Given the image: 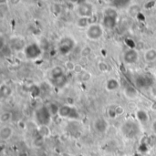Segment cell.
<instances>
[{
	"mask_svg": "<svg viewBox=\"0 0 156 156\" xmlns=\"http://www.w3.org/2000/svg\"><path fill=\"white\" fill-rule=\"evenodd\" d=\"M123 93H124V95L126 96V98H128V99H130V100H133V99H135V98L138 96V91H137V90H136L133 86H132V85H130V84H127V85L124 87V89H123Z\"/></svg>",
	"mask_w": 156,
	"mask_h": 156,
	"instance_id": "cell-16",
	"label": "cell"
},
{
	"mask_svg": "<svg viewBox=\"0 0 156 156\" xmlns=\"http://www.w3.org/2000/svg\"><path fill=\"white\" fill-rule=\"evenodd\" d=\"M98 69L102 73H107V72L110 71L111 67L106 61H100L98 63Z\"/></svg>",
	"mask_w": 156,
	"mask_h": 156,
	"instance_id": "cell-25",
	"label": "cell"
},
{
	"mask_svg": "<svg viewBox=\"0 0 156 156\" xmlns=\"http://www.w3.org/2000/svg\"><path fill=\"white\" fill-rule=\"evenodd\" d=\"M144 59L146 63H153L156 61V48H151L144 51Z\"/></svg>",
	"mask_w": 156,
	"mask_h": 156,
	"instance_id": "cell-15",
	"label": "cell"
},
{
	"mask_svg": "<svg viewBox=\"0 0 156 156\" xmlns=\"http://www.w3.org/2000/svg\"><path fill=\"white\" fill-rule=\"evenodd\" d=\"M150 91H151V94L152 96H154V98H156V81L153 83V85L151 86L150 88Z\"/></svg>",
	"mask_w": 156,
	"mask_h": 156,
	"instance_id": "cell-35",
	"label": "cell"
},
{
	"mask_svg": "<svg viewBox=\"0 0 156 156\" xmlns=\"http://www.w3.org/2000/svg\"><path fill=\"white\" fill-rule=\"evenodd\" d=\"M17 125H18V127H19L20 129H25V128H26V123H25L23 121H20V122L17 123Z\"/></svg>",
	"mask_w": 156,
	"mask_h": 156,
	"instance_id": "cell-39",
	"label": "cell"
},
{
	"mask_svg": "<svg viewBox=\"0 0 156 156\" xmlns=\"http://www.w3.org/2000/svg\"><path fill=\"white\" fill-rule=\"evenodd\" d=\"M90 17H79L76 25L79 28H88L89 26L92 23L90 22Z\"/></svg>",
	"mask_w": 156,
	"mask_h": 156,
	"instance_id": "cell-23",
	"label": "cell"
},
{
	"mask_svg": "<svg viewBox=\"0 0 156 156\" xmlns=\"http://www.w3.org/2000/svg\"><path fill=\"white\" fill-rule=\"evenodd\" d=\"M150 79L148 76L146 75H138L135 79V84L137 87H139L140 89H144L146 88L147 86H152L154 82H149Z\"/></svg>",
	"mask_w": 156,
	"mask_h": 156,
	"instance_id": "cell-13",
	"label": "cell"
},
{
	"mask_svg": "<svg viewBox=\"0 0 156 156\" xmlns=\"http://www.w3.org/2000/svg\"><path fill=\"white\" fill-rule=\"evenodd\" d=\"M135 117L137 119V121L140 122V123H146L149 122L150 120V117H149V113L145 111V110H143V109H139L136 111L135 112Z\"/></svg>",
	"mask_w": 156,
	"mask_h": 156,
	"instance_id": "cell-17",
	"label": "cell"
},
{
	"mask_svg": "<svg viewBox=\"0 0 156 156\" xmlns=\"http://www.w3.org/2000/svg\"><path fill=\"white\" fill-rule=\"evenodd\" d=\"M24 52L26 54V57L27 59L35 60L41 57L43 50L40 48V46L37 43H30L29 45H27V47L24 49Z\"/></svg>",
	"mask_w": 156,
	"mask_h": 156,
	"instance_id": "cell-5",
	"label": "cell"
},
{
	"mask_svg": "<svg viewBox=\"0 0 156 156\" xmlns=\"http://www.w3.org/2000/svg\"><path fill=\"white\" fill-rule=\"evenodd\" d=\"M64 74H65V70H64V69L62 67L55 66L49 71V78H50L51 80H54L55 79H57V78H58V77H60V76H62Z\"/></svg>",
	"mask_w": 156,
	"mask_h": 156,
	"instance_id": "cell-18",
	"label": "cell"
},
{
	"mask_svg": "<svg viewBox=\"0 0 156 156\" xmlns=\"http://www.w3.org/2000/svg\"><path fill=\"white\" fill-rule=\"evenodd\" d=\"M71 3L73 4H77V5H80V4H82L84 2H86V0H69Z\"/></svg>",
	"mask_w": 156,
	"mask_h": 156,
	"instance_id": "cell-38",
	"label": "cell"
},
{
	"mask_svg": "<svg viewBox=\"0 0 156 156\" xmlns=\"http://www.w3.org/2000/svg\"><path fill=\"white\" fill-rule=\"evenodd\" d=\"M80 78L82 81H88L90 80L91 78V74L88 71H82L80 74Z\"/></svg>",
	"mask_w": 156,
	"mask_h": 156,
	"instance_id": "cell-32",
	"label": "cell"
},
{
	"mask_svg": "<svg viewBox=\"0 0 156 156\" xmlns=\"http://www.w3.org/2000/svg\"><path fill=\"white\" fill-rule=\"evenodd\" d=\"M17 156H28V154H27V152L23 151V152H20Z\"/></svg>",
	"mask_w": 156,
	"mask_h": 156,
	"instance_id": "cell-40",
	"label": "cell"
},
{
	"mask_svg": "<svg viewBox=\"0 0 156 156\" xmlns=\"http://www.w3.org/2000/svg\"><path fill=\"white\" fill-rule=\"evenodd\" d=\"M54 5H55L56 9H53V8H52V12H53L55 15H59L60 12H61V6H60L59 5H58V4H55Z\"/></svg>",
	"mask_w": 156,
	"mask_h": 156,
	"instance_id": "cell-34",
	"label": "cell"
},
{
	"mask_svg": "<svg viewBox=\"0 0 156 156\" xmlns=\"http://www.w3.org/2000/svg\"><path fill=\"white\" fill-rule=\"evenodd\" d=\"M154 78H155V79H156V70H155V71H154Z\"/></svg>",
	"mask_w": 156,
	"mask_h": 156,
	"instance_id": "cell-43",
	"label": "cell"
},
{
	"mask_svg": "<svg viewBox=\"0 0 156 156\" xmlns=\"http://www.w3.org/2000/svg\"><path fill=\"white\" fill-rule=\"evenodd\" d=\"M118 21V12L116 7H107L103 11L102 26L108 29H113Z\"/></svg>",
	"mask_w": 156,
	"mask_h": 156,
	"instance_id": "cell-1",
	"label": "cell"
},
{
	"mask_svg": "<svg viewBox=\"0 0 156 156\" xmlns=\"http://www.w3.org/2000/svg\"><path fill=\"white\" fill-rule=\"evenodd\" d=\"M139 13H140V6L138 5H131L130 10H129V14L132 16L135 17Z\"/></svg>",
	"mask_w": 156,
	"mask_h": 156,
	"instance_id": "cell-29",
	"label": "cell"
},
{
	"mask_svg": "<svg viewBox=\"0 0 156 156\" xmlns=\"http://www.w3.org/2000/svg\"><path fill=\"white\" fill-rule=\"evenodd\" d=\"M8 1H9V0H0V5H5V4H7Z\"/></svg>",
	"mask_w": 156,
	"mask_h": 156,
	"instance_id": "cell-41",
	"label": "cell"
},
{
	"mask_svg": "<svg viewBox=\"0 0 156 156\" xmlns=\"http://www.w3.org/2000/svg\"><path fill=\"white\" fill-rule=\"evenodd\" d=\"M122 131L123 134H125L128 138H133L137 135L139 132V128L134 122H126L122 128Z\"/></svg>",
	"mask_w": 156,
	"mask_h": 156,
	"instance_id": "cell-9",
	"label": "cell"
},
{
	"mask_svg": "<svg viewBox=\"0 0 156 156\" xmlns=\"http://www.w3.org/2000/svg\"><path fill=\"white\" fill-rule=\"evenodd\" d=\"M67 81H68V79H67L66 74H64V75L55 79L54 80H52L53 85L56 86L57 88H63L67 84Z\"/></svg>",
	"mask_w": 156,
	"mask_h": 156,
	"instance_id": "cell-22",
	"label": "cell"
},
{
	"mask_svg": "<svg viewBox=\"0 0 156 156\" xmlns=\"http://www.w3.org/2000/svg\"><path fill=\"white\" fill-rule=\"evenodd\" d=\"M76 73H78V74H80L82 71H83V69H82V66L80 65V64H79V65H76V68H75V70H74Z\"/></svg>",
	"mask_w": 156,
	"mask_h": 156,
	"instance_id": "cell-36",
	"label": "cell"
},
{
	"mask_svg": "<svg viewBox=\"0 0 156 156\" xmlns=\"http://www.w3.org/2000/svg\"><path fill=\"white\" fill-rule=\"evenodd\" d=\"M10 47L12 48V49L16 52H19V51H24L25 48L27 47L25 44V41L23 38L21 37H12L10 39Z\"/></svg>",
	"mask_w": 156,
	"mask_h": 156,
	"instance_id": "cell-11",
	"label": "cell"
},
{
	"mask_svg": "<svg viewBox=\"0 0 156 156\" xmlns=\"http://www.w3.org/2000/svg\"><path fill=\"white\" fill-rule=\"evenodd\" d=\"M35 119L38 125H49V123L51 122L52 115L48 107L42 106L36 110Z\"/></svg>",
	"mask_w": 156,
	"mask_h": 156,
	"instance_id": "cell-4",
	"label": "cell"
},
{
	"mask_svg": "<svg viewBox=\"0 0 156 156\" xmlns=\"http://www.w3.org/2000/svg\"><path fill=\"white\" fill-rule=\"evenodd\" d=\"M37 133L44 139L47 137H49L51 134V131L48 127V125H38L37 127Z\"/></svg>",
	"mask_w": 156,
	"mask_h": 156,
	"instance_id": "cell-21",
	"label": "cell"
},
{
	"mask_svg": "<svg viewBox=\"0 0 156 156\" xmlns=\"http://www.w3.org/2000/svg\"><path fill=\"white\" fill-rule=\"evenodd\" d=\"M131 1L132 0H114L113 5L117 8H123V7H126L127 5H129Z\"/></svg>",
	"mask_w": 156,
	"mask_h": 156,
	"instance_id": "cell-26",
	"label": "cell"
},
{
	"mask_svg": "<svg viewBox=\"0 0 156 156\" xmlns=\"http://www.w3.org/2000/svg\"><path fill=\"white\" fill-rule=\"evenodd\" d=\"M104 1L108 4H113V2H114V0H104Z\"/></svg>",
	"mask_w": 156,
	"mask_h": 156,
	"instance_id": "cell-42",
	"label": "cell"
},
{
	"mask_svg": "<svg viewBox=\"0 0 156 156\" xmlns=\"http://www.w3.org/2000/svg\"><path fill=\"white\" fill-rule=\"evenodd\" d=\"M12 112H4L0 115V122L1 123H7L12 120Z\"/></svg>",
	"mask_w": 156,
	"mask_h": 156,
	"instance_id": "cell-24",
	"label": "cell"
},
{
	"mask_svg": "<svg viewBox=\"0 0 156 156\" xmlns=\"http://www.w3.org/2000/svg\"><path fill=\"white\" fill-rule=\"evenodd\" d=\"M120 86H121V83H120L119 80L116 79V78L109 79L106 81V84H105V88H106L107 91H109V92L116 91L117 90H119Z\"/></svg>",
	"mask_w": 156,
	"mask_h": 156,
	"instance_id": "cell-14",
	"label": "cell"
},
{
	"mask_svg": "<svg viewBox=\"0 0 156 156\" xmlns=\"http://www.w3.org/2000/svg\"><path fill=\"white\" fill-rule=\"evenodd\" d=\"M48 110H49V112H50V113H51V115H52V116L58 115V110H59V106H58V104H56V103L52 102V103H50L49 107H48Z\"/></svg>",
	"mask_w": 156,
	"mask_h": 156,
	"instance_id": "cell-28",
	"label": "cell"
},
{
	"mask_svg": "<svg viewBox=\"0 0 156 156\" xmlns=\"http://www.w3.org/2000/svg\"><path fill=\"white\" fill-rule=\"evenodd\" d=\"M122 59L126 65H134L139 60V52L135 48H130L123 53Z\"/></svg>",
	"mask_w": 156,
	"mask_h": 156,
	"instance_id": "cell-8",
	"label": "cell"
},
{
	"mask_svg": "<svg viewBox=\"0 0 156 156\" xmlns=\"http://www.w3.org/2000/svg\"><path fill=\"white\" fill-rule=\"evenodd\" d=\"M151 130L152 132L154 133V134L156 135V119L152 122V125H151Z\"/></svg>",
	"mask_w": 156,
	"mask_h": 156,
	"instance_id": "cell-37",
	"label": "cell"
},
{
	"mask_svg": "<svg viewBox=\"0 0 156 156\" xmlns=\"http://www.w3.org/2000/svg\"><path fill=\"white\" fill-rule=\"evenodd\" d=\"M107 113H108V116L111 119L117 118L118 116H117V113H116V105H111L107 110Z\"/></svg>",
	"mask_w": 156,
	"mask_h": 156,
	"instance_id": "cell-27",
	"label": "cell"
},
{
	"mask_svg": "<svg viewBox=\"0 0 156 156\" xmlns=\"http://www.w3.org/2000/svg\"><path fill=\"white\" fill-rule=\"evenodd\" d=\"M0 52L2 54V56L5 57V58H10L14 55V50L12 49V48L10 47V45L7 44V43L2 45L0 47Z\"/></svg>",
	"mask_w": 156,
	"mask_h": 156,
	"instance_id": "cell-19",
	"label": "cell"
},
{
	"mask_svg": "<svg viewBox=\"0 0 156 156\" xmlns=\"http://www.w3.org/2000/svg\"><path fill=\"white\" fill-rule=\"evenodd\" d=\"M74 47H75V41L73 38L69 37H65L62 39H60L58 45V52L62 55L69 54L74 48Z\"/></svg>",
	"mask_w": 156,
	"mask_h": 156,
	"instance_id": "cell-6",
	"label": "cell"
},
{
	"mask_svg": "<svg viewBox=\"0 0 156 156\" xmlns=\"http://www.w3.org/2000/svg\"><path fill=\"white\" fill-rule=\"evenodd\" d=\"M76 65H77V64H75V63H74L73 61H71V60H67V61H65V64H64L66 70H68V71H69V72L75 70Z\"/></svg>",
	"mask_w": 156,
	"mask_h": 156,
	"instance_id": "cell-30",
	"label": "cell"
},
{
	"mask_svg": "<svg viewBox=\"0 0 156 156\" xmlns=\"http://www.w3.org/2000/svg\"><path fill=\"white\" fill-rule=\"evenodd\" d=\"M40 1H43V2H45V1H47V0H40Z\"/></svg>",
	"mask_w": 156,
	"mask_h": 156,
	"instance_id": "cell-44",
	"label": "cell"
},
{
	"mask_svg": "<svg viewBox=\"0 0 156 156\" xmlns=\"http://www.w3.org/2000/svg\"><path fill=\"white\" fill-rule=\"evenodd\" d=\"M155 154H156V149H155Z\"/></svg>",
	"mask_w": 156,
	"mask_h": 156,
	"instance_id": "cell-45",
	"label": "cell"
},
{
	"mask_svg": "<svg viewBox=\"0 0 156 156\" xmlns=\"http://www.w3.org/2000/svg\"><path fill=\"white\" fill-rule=\"evenodd\" d=\"M77 14H78L79 17H91L94 14L93 5L87 1L82 4L78 5Z\"/></svg>",
	"mask_w": 156,
	"mask_h": 156,
	"instance_id": "cell-7",
	"label": "cell"
},
{
	"mask_svg": "<svg viewBox=\"0 0 156 156\" xmlns=\"http://www.w3.org/2000/svg\"><path fill=\"white\" fill-rule=\"evenodd\" d=\"M116 113L117 116H121L124 113V108L121 105H116Z\"/></svg>",
	"mask_w": 156,
	"mask_h": 156,
	"instance_id": "cell-33",
	"label": "cell"
},
{
	"mask_svg": "<svg viewBox=\"0 0 156 156\" xmlns=\"http://www.w3.org/2000/svg\"><path fill=\"white\" fill-rule=\"evenodd\" d=\"M104 34V27L102 24L99 23H92L89 26L88 28H86L85 35L86 37L89 40L91 41H98L100 40Z\"/></svg>",
	"mask_w": 156,
	"mask_h": 156,
	"instance_id": "cell-3",
	"label": "cell"
},
{
	"mask_svg": "<svg viewBox=\"0 0 156 156\" xmlns=\"http://www.w3.org/2000/svg\"><path fill=\"white\" fill-rule=\"evenodd\" d=\"M34 145H35V147H37V148H41L42 146H43V144H44V138L43 137H41L40 135H38V137L37 138V139H35L34 140Z\"/></svg>",
	"mask_w": 156,
	"mask_h": 156,
	"instance_id": "cell-31",
	"label": "cell"
},
{
	"mask_svg": "<svg viewBox=\"0 0 156 156\" xmlns=\"http://www.w3.org/2000/svg\"><path fill=\"white\" fill-rule=\"evenodd\" d=\"M14 134V130L9 125H5L0 129V140L3 142L8 141Z\"/></svg>",
	"mask_w": 156,
	"mask_h": 156,
	"instance_id": "cell-12",
	"label": "cell"
},
{
	"mask_svg": "<svg viewBox=\"0 0 156 156\" xmlns=\"http://www.w3.org/2000/svg\"><path fill=\"white\" fill-rule=\"evenodd\" d=\"M109 122H107V120H105L104 118H97L94 122H93V127L94 130L99 133H105L108 129H109Z\"/></svg>",
	"mask_w": 156,
	"mask_h": 156,
	"instance_id": "cell-10",
	"label": "cell"
},
{
	"mask_svg": "<svg viewBox=\"0 0 156 156\" xmlns=\"http://www.w3.org/2000/svg\"><path fill=\"white\" fill-rule=\"evenodd\" d=\"M0 93L3 98H9L13 93V90L8 84L2 83L0 86Z\"/></svg>",
	"mask_w": 156,
	"mask_h": 156,
	"instance_id": "cell-20",
	"label": "cell"
},
{
	"mask_svg": "<svg viewBox=\"0 0 156 156\" xmlns=\"http://www.w3.org/2000/svg\"><path fill=\"white\" fill-rule=\"evenodd\" d=\"M58 116L61 119H69L72 121L80 119V114L78 109L70 104H63L59 106Z\"/></svg>",
	"mask_w": 156,
	"mask_h": 156,
	"instance_id": "cell-2",
	"label": "cell"
}]
</instances>
